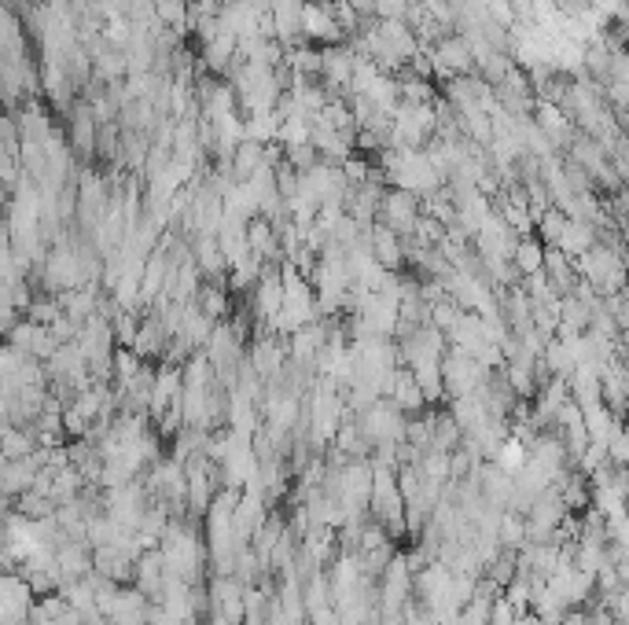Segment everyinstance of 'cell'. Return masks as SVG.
Returning <instances> with one entry per match:
<instances>
[{"instance_id": "cell-1", "label": "cell", "mask_w": 629, "mask_h": 625, "mask_svg": "<svg viewBox=\"0 0 629 625\" xmlns=\"http://www.w3.org/2000/svg\"><path fill=\"white\" fill-rule=\"evenodd\" d=\"M574 265H578V276H582L585 284H593L604 298L629 284V265L615 247H593Z\"/></svg>"}, {"instance_id": "cell-2", "label": "cell", "mask_w": 629, "mask_h": 625, "mask_svg": "<svg viewBox=\"0 0 629 625\" xmlns=\"http://www.w3.org/2000/svg\"><path fill=\"white\" fill-rule=\"evenodd\" d=\"M442 375H446L449 398H464V394H479L493 372L479 361V357H471V353L449 346L446 361H442Z\"/></svg>"}, {"instance_id": "cell-3", "label": "cell", "mask_w": 629, "mask_h": 625, "mask_svg": "<svg viewBox=\"0 0 629 625\" xmlns=\"http://www.w3.org/2000/svg\"><path fill=\"white\" fill-rule=\"evenodd\" d=\"M8 346L30 353V357H37V361H48V357L59 350V339L52 335L48 324H37V320L26 317L23 324H15V328L8 331Z\"/></svg>"}, {"instance_id": "cell-4", "label": "cell", "mask_w": 629, "mask_h": 625, "mask_svg": "<svg viewBox=\"0 0 629 625\" xmlns=\"http://www.w3.org/2000/svg\"><path fill=\"white\" fill-rule=\"evenodd\" d=\"M287 302V287H284V276L276 273V269H265L262 280L254 284V313H258V320L262 324H269V320L284 309Z\"/></svg>"}, {"instance_id": "cell-5", "label": "cell", "mask_w": 629, "mask_h": 625, "mask_svg": "<svg viewBox=\"0 0 629 625\" xmlns=\"http://www.w3.org/2000/svg\"><path fill=\"white\" fill-rule=\"evenodd\" d=\"M387 398L394 401V405H398V409L405 412V416H409V412L416 416V412H420V409L427 405L424 387L416 383V375H412V368H405V364H401V372L394 375V387H390Z\"/></svg>"}, {"instance_id": "cell-6", "label": "cell", "mask_w": 629, "mask_h": 625, "mask_svg": "<svg viewBox=\"0 0 629 625\" xmlns=\"http://www.w3.org/2000/svg\"><path fill=\"white\" fill-rule=\"evenodd\" d=\"M383 225L394 228L398 236L401 232H416V228H420V221H416V203H412L409 195L398 192L383 203Z\"/></svg>"}, {"instance_id": "cell-7", "label": "cell", "mask_w": 629, "mask_h": 625, "mask_svg": "<svg viewBox=\"0 0 629 625\" xmlns=\"http://www.w3.org/2000/svg\"><path fill=\"white\" fill-rule=\"evenodd\" d=\"M372 254H376V262L383 265V269H390V273H398V265H401V239L394 228L387 225H379L376 232H372Z\"/></svg>"}, {"instance_id": "cell-8", "label": "cell", "mask_w": 629, "mask_h": 625, "mask_svg": "<svg viewBox=\"0 0 629 625\" xmlns=\"http://www.w3.org/2000/svg\"><path fill=\"white\" fill-rule=\"evenodd\" d=\"M512 265L519 269V276H534L545 269V247L541 239H519V247L512 254Z\"/></svg>"}, {"instance_id": "cell-9", "label": "cell", "mask_w": 629, "mask_h": 625, "mask_svg": "<svg viewBox=\"0 0 629 625\" xmlns=\"http://www.w3.org/2000/svg\"><path fill=\"white\" fill-rule=\"evenodd\" d=\"M596 243H593V228L585 225V221H571L567 225V232H563V239H560V250L567 254V258H582V254H589Z\"/></svg>"}, {"instance_id": "cell-10", "label": "cell", "mask_w": 629, "mask_h": 625, "mask_svg": "<svg viewBox=\"0 0 629 625\" xmlns=\"http://www.w3.org/2000/svg\"><path fill=\"white\" fill-rule=\"evenodd\" d=\"M195 302H199V309H203V313H210L214 320L229 313V295H225L218 284H203V291H199V298H195Z\"/></svg>"}, {"instance_id": "cell-11", "label": "cell", "mask_w": 629, "mask_h": 625, "mask_svg": "<svg viewBox=\"0 0 629 625\" xmlns=\"http://www.w3.org/2000/svg\"><path fill=\"white\" fill-rule=\"evenodd\" d=\"M567 225H571V217L567 214H560V210H545V217H541V239H545L549 247H560Z\"/></svg>"}, {"instance_id": "cell-12", "label": "cell", "mask_w": 629, "mask_h": 625, "mask_svg": "<svg viewBox=\"0 0 629 625\" xmlns=\"http://www.w3.org/2000/svg\"><path fill=\"white\" fill-rule=\"evenodd\" d=\"M607 456H611L618 467L629 464V431L622 427V423H615L611 434H607Z\"/></svg>"}, {"instance_id": "cell-13", "label": "cell", "mask_w": 629, "mask_h": 625, "mask_svg": "<svg viewBox=\"0 0 629 625\" xmlns=\"http://www.w3.org/2000/svg\"><path fill=\"white\" fill-rule=\"evenodd\" d=\"M501 548H515L523 537H527V523L519 519L515 512H508V515H501Z\"/></svg>"}, {"instance_id": "cell-14", "label": "cell", "mask_w": 629, "mask_h": 625, "mask_svg": "<svg viewBox=\"0 0 629 625\" xmlns=\"http://www.w3.org/2000/svg\"><path fill=\"white\" fill-rule=\"evenodd\" d=\"M604 306H607V313L615 317L618 328L629 331V287H622V291H615V295H607Z\"/></svg>"}, {"instance_id": "cell-15", "label": "cell", "mask_w": 629, "mask_h": 625, "mask_svg": "<svg viewBox=\"0 0 629 625\" xmlns=\"http://www.w3.org/2000/svg\"><path fill=\"white\" fill-rule=\"evenodd\" d=\"M541 125H545V129L552 133L549 140H556V144H567V133H571V129H567V118H563L556 107H545V111H541Z\"/></svg>"}]
</instances>
